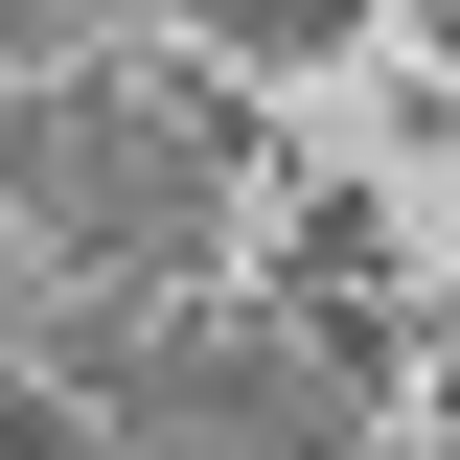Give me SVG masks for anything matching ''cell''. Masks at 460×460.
<instances>
[{
  "instance_id": "cell-4",
  "label": "cell",
  "mask_w": 460,
  "mask_h": 460,
  "mask_svg": "<svg viewBox=\"0 0 460 460\" xmlns=\"http://www.w3.org/2000/svg\"><path fill=\"white\" fill-rule=\"evenodd\" d=\"M184 23H230V47H345L368 0H184Z\"/></svg>"
},
{
  "instance_id": "cell-1",
  "label": "cell",
  "mask_w": 460,
  "mask_h": 460,
  "mask_svg": "<svg viewBox=\"0 0 460 460\" xmlns=\"http://www.w3.org/2000/svg\"><path fill=\"white\" fill-rule=\"evenodd\" d=\"M0 208L47 230L69 277H208V230H230V138H208V115L93 93V69H47V93H0Z\"/></svg>"
},
{
  "instance_id": "cell-3",
  "label": "cell",
  "mask_w": 460,
  "mask_h": 460,
  "mask_svg": "<svg viewBox=\"0 0 460 460\" xmlns=\"http://www.w3.org/2000/svg\"><path fill=\"white\" fill-rule=\"evenodd\" d=\"M0 460H138L115 414H69V392H0Z\"/></svg>"
},
{
  "instance_id": "cell-2",
  "label": "cell",
  "mask_w": 460,
  "mask_h": 460,
  "mask_svg": "<svg viewBox=\"0 0 460 460\" xmlns=\"http://www.w3.org/2000/svg\"><path fill=\"white\" fill-rule=\"evenodd\" d=\"M115 23H138V0H0V47H23V69H93Z\"/></svg>"
}]
</instances>
